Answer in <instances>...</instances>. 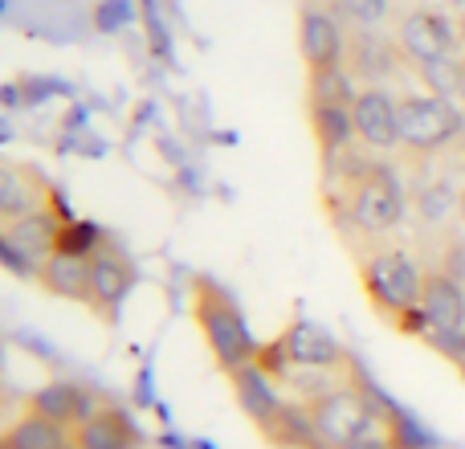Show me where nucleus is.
Masks as SVG:
<instances>
[{
	"instance_id": "2eb2a0df",
	"label": "nucleus",
	"mask_w": 465,
	"mask_h": 449,
	"mask_svg": "<svg viewBox=\"0 0 465 449\" xmlns=\"http://www.w3.org/2000/svg\"><path fill=\"white\" fill-rule=\"evenodd\" d=\"M306 123H311V139L319 147V164L331 168L335 160H343L355 144V119L351 106H331V103H306Z\"/></svg>"
},
{
	"instance_id": "412c9836",
	"label": "nucleus",
	"mask_w": 465,
	"mask_h": 449,
	"mask_svg": "<svg viewBox=\"0 0 465 449\" xmlns=\"http://www.w3.org/2000/svg\"><path fill=\"white\" fill-rule=\"evenodd\" d=\"M94 16H98V29H119L127 21V0H103L94 8Z\"/></svg>"
},
{
	"instance_id": "f8f14e48",
	"label": "nucleus",
	"mask_w": 465,
	"mask_h": 449,
	"mask_svg": "<svg viewBox=\"0 0 465 449\" xmlns=\"http://www.w3.org/2000/svg\"><path fill=\"white\" fill-rule=\"evenodd\" d=\"M131 286H135V265L119 245L106 241L94 257H90V314L111 323L123 311Z\"/></svg>"
},
{
	"instance_id": "a211bd4d",
	"label": "nucleus",
	"mask_w": 465,
	"mask_h": 449,
	"mask_svg": "<svg viewBox=\"0 0 465 449\" xmlns=\"http://www.w3.org/2000/svg\"><path fill=\"white\" fill-rule=\"evenodd\" d=\"M0 449H78V442H74L70 425H57V421L21 409L0 425Z\"/></svg>"
},
{
	"instance_id": "f03ea898",
	"label": "nucleus",
	"mask_w": 465,
	"mask_h": 449,
	"mask_svg": "<svg viewBox=\"0 0 465 449\" xmlns=\"http://www.w3.org/2000/svg\"><path fill=\"white\" fill-rule=\"evenodd\" d=\"M302 404H306V413H311L319 437L327 442V449L363 442V437H384L396 429V413L388 409L360 376L339 380V384L306 396Z\"/></svg>"
},
{
	"instance_id": "20e7f679",
	"label": "nucleus",
	"mask_w": 465,
	"mask_h": 449,
	"mask_svg": "<svg viewBox=\"0 0 465 449\" xmlns=\"http://www.w3.org/2000/svg\"><path fill=\"white\" fill-rule=\"evenodd\" d=\"M257 368H265L282 388L306 376H355V360L331 331H322L311 319H294L286 331L262 344Z\"/></svg>"
},
{
	"instance_id": "6e6552de",
	"label": "nucleus",
	"mask_w": 465,
	"mask_h": 449,
	"mask_svg": "<svg viewBox=\"0 0 465 449\" xmlns=\"http://www.w3.org/2000/svg\"><path fill=\"white\" fill-rule=\"evenodd\" d=\"M355 144L371 155H388L401 147V95L388 86H360V98L351 106Z\"/></svg>"
},
{
	"instance_id": "0eeeda50",
	"label": "nucleus",
	"mask_w": 465,
	"mask_h": 449,
	"mask_svg": "<svg viewBox=\"0 0 465 449\" xmlns=\"http://www.w3.org/2000/svg\"><path fill=\"white\" fill-rule=\"evenodd\" d=\"M396 45L409 57L412 70L437 65V62H461L465 57L458 16L441 13V8H412V13H404L401 29H396Z\"/></svg>"
},
{
	"instance_id": "39448f33",
	"label": "nucleus",
	"mask_w": 465,
	"mask_h": 449,
	"mask_svg": "<svg viewBox=\"0 0 465 449\" xmlns=\"http://www.w3.org/2000/svg\"><path fill=\"white\" fill-rule=\"evenodd\" d=\"M465 135V111L441 95H401V152L437 155Z\"/></svg>"
},
{
	"instance_id": "5701e85b",
	"label": "nucleus",
	"mask_w": 465,
	"mask_h": 449,
	"mask_svg": "<svg viewBox=\"0 0 465 449\" xmlns=\"http://www.w3.org/2000/svg\"><path fill=\"white\" fill-rule=\"evenodd\" d=\"M8 401H13V393H8V384L0 380V425H5V421L13 417V413H8Z\"/></svg>"
},
{
	"instance_id": "f3484780",
	"label": "nucleus",
	"mask_w": 465,
	"mask_h": 449,
	"mask_svg": "<svg viewBox=\"0 0 465 449\" xmlns=\"http://www.w3.org/2000/svg\"><path fill=\"white\" fill-rule=\"evenodd\" d=\"M94 404H98V396L86 393L82 384H74V380H49L37 393L25 396V409L29 413H37V417H45V421H57V425H70V429L78 425Z\"/></svg>"
},
{
	"instance_id": "b1692460",
	"label": "nucleus",
	"mask_w": 465,
	"mask_h": 449,
	"mask_svg": "<svg viewBox=\"0 0 465 449\" xmlns=\"http://www.w3.org/2000/svg\"><path fill=\"white\" fill-rule=\"evenodd\" d=\"M458 103H461V111H465V57H461V74H458Z\"/></svg>"
},
{
	"instance_id": "a878e982",
	"label": "nucleus",
	"mask_w": 465,
	"mask_h": 449,
	"mask_svg": "<svg viewBox=\"0 0 465 449\" xmlns=\"http://www.w3.org/2000/svg\"><path fill=\"white\" fill-rule=\"evenodd\" d=\"M322 5H335V0H322Z\"/></svg>"
},
{
	"instance_id": "423d86ee",
	"label": "nucleus",
	"mask_w": 465,
	"mask_h": 449,
	"mask_svg": "<svg viewBox=\"0 0 465 449\" xmlns=\"http://www.w3.org/2000/svg\"><path fill=\"white\" fill-rule=\"evenodd\" d=\"M65 209L62 201L49 205V209H37L29 217H16V221H5L0 229V265H8L13 274L21 278H37L41 262L57 249V237L65 229Z\"/></svg>"
},
{
	"instance_id": "9b49d317",
	"label": "nucleus",
	"mask_w": 465,
	"mask_h": 449,
	"mask_svg": "<svg viewBox=\"0 0 465 449\" xmlns=\"http://www.w3.org/2000/svg\"><path fill=\"white\" fill-rule=\"evenodd\" d=\"M409 57L401 54L392 37H384L380 29H347V70L355 74L360 86H388L396 74L404 70Z\"/></svg>"
},
{
	"instance_id": "4be33fe9",
	"label": "nucleus",
	"mask_w": 465,
	"mask_h": 449,
	"mask_svg": "<svg viewBox=\"0 0 465 449\" xmlns=\"http://www.w3.org/2000/svg\"><path fill=\"white\" fill-rule=\"evenodd\" d=\"M339 449H401V442H396L392 434L384 437H363V442H351V445H339Z\"/></svg>"
},
{
	"instance_id": "393cba45",
	"label": "nucleus",
	"mask_w": 465,
	"mask_h": 449,
	"mask_svg": "<svg viewBox=\"0 0 465 449\" xmlns=\"http://www.w3.org/2000/svg\"><path fill=\"white\" fill-rule=\"evenodd\" d=\"M458 25H461V45H465V13L458 16Z\"/></svg>"
},
{
	"instance_id": "6ab92c4d",
	"label": "nucleus",
	"mask_w": 465,
	"mask_h": 449,
	"mask_svg": "<svg viewBox=\"0 0 465 449\" xmlns=\"http://www.w3.org/2000/svg\"><path fill=\"white\" fill-rule=\"evenodd\" d=\"M360 98V82L347 65H331V70L306 74V103H331V106H355Z\"/></svg>"
},
{
	"instance_id": "dca6fc26",
	"label": "nucleus",
	"mask_w": 465,
	"mask_h": 449,
	"mask_svg": "<svg viewBox=\"0 0 465 449\" xmlns=\"http://www.w3.org/2000/svg\"><path fill=\"white\" fill-rule=\"evenodd\" d=\"M37 282L45 294L65 298V303H78L90 311V257L82 254H65V249H54V254L41 262Z\"/></svg>"
},
{
	"instance_id": "7ed1b4c3",
	"label": "nucleus",
	"mask_w": 465,
	"mask_h": 449,
	"mask_svg": "<svg viewBox=\"0 0 465 449\" xmlns=\"http://www.w3.org/2000/svg\"><path fill=\"white\" fill-rule=\"evenodd\" d=\"M188 314H193V323H196V331H201L204 347H209L213 364H217L225 376H232V372H241L245 364L257 360L262 344H257L253 331H249L237 298H232L221 282L196 274V278L188 282Z\"/></svg>"
},
{
	"instance_id": "9d476101",
	"label": "nucleus",
	"mask_w": 465,
	"mask_h": 449,
	"mask_svg": "<svg viewBox=\"0 0 465 449\" xmlns=\"http://www.w3.org/2000/svg\"><path fill=\"white\" fill-rule=\"evenodd\" d=\"M229 388H232V401H237V409L245 413V421L253 425L257 437L270 434L273 421H278L282 409L290 404L286 388H282L265 368H257V364H245L241 372H232Z\"/></svg>"
},
{
	"instance_id": "4468645a",
	"label": "nucleus",
	"mask_w": 465,
	"mask_h": 449,
	"mask_svg": "<svg viewBox=\"0 0 465 449\" xmlns=\"http://www.w3.org/2000/svg\"><path fill=\"white\" fill-rule=\"evenodd\" d=\"M49 205H57V193L33 164L0 160V221L29 217V213L49 209Z\"/></svg>"
},
{
	"instance_id": "f257e3e1",
	"label": "nucleus",
	"mask_w": 465,
	"mask_h": 449,
	"mask_svg": "<svg viewBox=\"0 0 465 449\" xmlns=\"http://www.w3.org/2000/svg\"><path fill=\"white\" fill-rule=\"evenodd\" d=\"M355 274L368 306L404 335H420V294H425V265L417 254L396 241H371L355 249Z\"/></svg>"
},
{
	"instance_id": "ddd939ff",
	"label": "nucleus",
	"mask_w": 465,
	"mask_h": 449,
	"mask_svg": "<svg viewBox=\"0 0 465 449\" xmlns=\"http://www.w3.org/2000/svg\"><path fill=\"white\" fill-rule=\"evenodd\" d=\"M74 442H78V449H147L143 429L114 401H98L94 409L74 425Z\"/></svg>"
},
{
	"instance_id": "aec40b11",
	"label": "nucleus",
	"mask_w": 465,
	"mask_h": 449,
	"mask_svg": "<svg viewBox=\"0 0 465 449\" xmlns=\"http://www.w3.org/2000/svg\"><path fill=\"white\" fill-rule=\"evenodd\" d=\"M347 29H380L392 13V0H335L327 5Z\"/></svg>"
},
{
	"instance_id": "1a4fd4ad",
	"label": "nucleus",
	"mask_w": 465,
	"mask_h": 449,
	"mask_svg": "<svg viewBox=\"0 0 465 449\" xmlns=\"http://www.w3.org/2000/svg\"><path fill=\"white\" fill-rule=\"evenodd\" d=\"M298 54H302L306 74L347 62L343 21L327 5H319V0H302V8H298Z\"/></svg>"
}]
</instances>
